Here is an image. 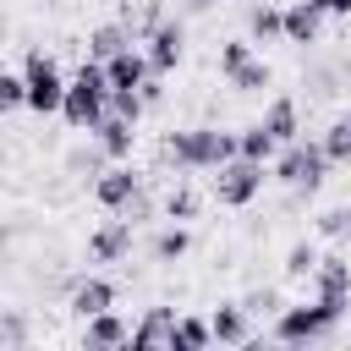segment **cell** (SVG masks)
<instances>
[{
	"mask_svg": "<svg viewBox=\"0 0 351 351\" xmlns=\"http://www.w3.org/2000/svg\"><path fill=\"white\" fill-rule=\"evenodd\" d=\"M241 159H258V165H274L280 159V137L263 126V121H252V126H241Z\"/></svg>",
	"mask_w": 351,
	"mask_h": 351,
	"instance_id": "cb8c5ba5",
	"label": "cell"
},
{
	"mask_svg": "<svg viewBox=\"0 0 351 351\" xmlns=\"http://www.w3.org/2000/svg\"><path fill=\"white\" fill-rule=\"evenodd\" d=\"M22 77H27V110L33 115H60L66 110V77H60V66H55V55H44V49H27V60H22Z\"/></svg>",
	"mask_w": 351,
	"mask_h": 351,
	"instance_id": "5b68a950",
	"label": "cell"
},
{
	"mask_svg": "<svg viewBox=\"0 0 351 351\" xmlns=\"http://www.w3.org/2000/svg\"><path fill=\"white\" fill-rule=\"evenodd\" d=\"M263 126L280 137V148H285V143H296V137H302V110H296V99H291V93L269 99V104H263Z\"/></svg>",
	"mask_w": 351,
	"mask_h": 351,
	"instance_id": "e0dca14e",
	"label": "cell"
},
{
	"mask_svg": "<svg viewBox=\"0 0 351 351\" xmlns=\"http://www.w3.org/2000/svg\"><path fill=\"white\" fill-rule=\"evenodd\" d=\"M329 154H324V137H296V143H285L280 148V159H274V181L280 186H291V192H318L324 181H329Z\"/></svg>",
	"mask_w": 351,
	"mask_h": 351,
	"instance_id": "277c9868",
	"label": "cell"
},
{
	"mask_svg": "<svg viewBox=\"0 0 351 351\" xmlns=\"http://www.w3.org/2000/svg\"><path fill=\"white\" fill-rule=\"evenodd\" d=\"M121 214H126V219H132V225H143V219H148V214H154V197H148V186H143V192H137V197H132V203H126V208H121Z\"/></svg>",
	"mask_w": 351,
	"mask_h": 351,
	"instance_id": "d6a6232c",
	"label": "cell"
},
{
	"mask_svg": "<svg viewBox=\"0 0 351 351\" xmlns=\"http://www.w3.org/2000/svg\"><path fill=\"white\" fill-rule=\"evenodd\" d=\"M132 236H137V225H132L126 214L99 219V225L88 230V263H126V258H132Z\"/></svg>",
	"mask_w": 351,
	"mask_h": 351,
	"instance_id": "ba28073f",
	"label": "cell"
},
{
	"mask_svg": "<svg viewBox=\"0 0 351 351\" xmlns=\"http://www.w3.org/2000/svg\"><path fill=\"white\" fill-rule=\"evenodd\" d=\"M148 252H154V263H165V269H176V263H181V258L192 252V230L170 219V225H165V230L154 236V247H148Z\"/></svg>",
	"mask_w": 351,
	"mask_h": 351,
	"instance_id": "44dd1931",
	"label": "cell"
},
{
	"mask_svg": "<svg viewBox=\"0 0 351 351\" xmlns=\"http://www.w3.org/2000/svg\"><path fill=\"white\" fill-rule=\"evenodd\" d=\"M263 181H269V176H263V165L236 154V159H225V165L214 170L208 192H214V203H219V208H247V203L263 192Z\"/></svg>",
	"mask_w": 351,
	"mask_h": 351,
	"instance_id": "8992f818",
	"label": "cell"
},
{
	"mask_svg": "<svg viewBox=\"0 0 351 351\" xmlns=\"http://www.w3.org/2000/svg\"><path fill=\"white\" fill-rule=\"evenodd\" d=\"M247 38L252 44H285V5H252L247 11Z\"/></svg>",
	"mask_w": 351,
	"mask_h": 351,
	"instance_id": "d6986e66",
	"label": "cell"
},
{
	"mask_svg": "<svg viewBox=\"0 0 351 351\" xmlns=\"http://www.w3.org/2000/svg\"><path fill=\"white\" fill-rule=\"evenodd\" d=\"M313 296L329 302V307H340V313H351V258H346V252H324V258H318V269H313Z\"/></svg>",
	"mask_w": 351,
	"mask_h": 351,
	"instance_id": "9c48e42d",
	"label": "cell"
},
{
	"mask_svg": "<svg viewBox=\"0 0 351 351\" xmlns=\"http://www.w3.org/2000/svg\"><path fill=\"white\" fill-rule=\"evenodd\" d=\"M143 49H148L154 71H159V77H170V71H176V66L186 60V27L165 16V22H159V27H154V33L143 38Z\"/></svg>",
	"mask_w": 351,
	"mask_h": 351,
	"instance_id": "8fae6325",
	"label": "cell"
},
{
	"mask_svg": "<svg viewBox=\"0 0 351 351\" xmlns=\"http://www.w3.org/2000/svg\"><path fill=\"white\" fill-rule=\"evenodd\" d=\"M225 82H230L236 93H263V88L274 82V71H269V60H258V55H252V60H247V66H236Z\"/></svg>",
	"mask_w": 351,
	"mask_h": 351,
	"instance_id": "d4e9b609",
	"label": "cell"
},
{
	"mask_svg": "<svg viewBox=\"0 0 351 351\" xmlns=\"http://www.w3.org/2000/svg\"><path fill=\"white\" fill-rule=\"evenodd\" d=\"M236 154H241V132H219V126H176L165 137V159L176 170H219Z\"/></svg>",
	"mask_w": 351,
	"mask_h": 351,
	"instance_id": "6da1fadb",
	"label": "cell"
},
{
	"mask_svg": "<svg viewBox=\"0 0 351 351\" xmlns=\"http://www.w3.org/2000/svg\"><path fill=\"white\" fill-rule=\"evenodd\" d=\"M176 307H148L137 324H132V351H154V346H165L170 351V335H176Z\"/></svg>",
	"mask_w": 351,
	"mask_h": 351,
	"instance_id": "5bb4252c",
	"label": "cell"
},
{
	"mask_svg": "<svg viewBox=\"0 0 351 351\" xmlns=\"http://www.w3.org/2000/svg\"><path fill=\"white\" fill-rule=\"evenodd\" d=\"M192 5H197V11H208V5H219V0H192Z\"/></svg>",
	"mask_w": 351,
	"mask_h": 351,
	"instance_id": "d590c367",
	"label": "cell"
},
{
	"mask_svg": "<svg viewBox=\"0 0 351 351\" xmlns=\"http://www.w3.org/2000/svg\"><path fill=\"white\" fill-rule=\"evenodd\" d=\"M137 93H143V99H148V110H159V104H165V77H159V71H154V77H148V82H143V88H137Z\"/></svg>",
	"mask_w": 351,
	"mask_h": 351,
	"instance_id": "836d02e7",
	"label": "cell"
},
{
	"mask_svg": "<svg viewBox=\"0 0 351 351\" xmlns=\"http://www.w3.org/2000/svg\"><path fill=\"white\" fill-rule=\"evenodd\" d=\"M318 236H335V241H351V203H335L318 214Z\"/></svg>",
	"mask_w": 351,
	"mask_h": 351,
	"instance_id": "f546056e",
	"label": "cell"
},
{
	"mask_svg": "<svg viewBox=\"0 0 351 351\" xmlns=\"http://www.w3.org/2000/svg\"><path fill=\"white\" fill-rule=\"evenodd\" d=\"M110 115V71H104V60H82L77 66V77H71V88H66V110H60V121L71 126V132H99V121Z\"/></svg>",
	"mask_w": 351,
	"mask_h": 351,
	"instance_id": "3957f363",
	"label": "cell"
},
{
	"mask_svg": "<svg viewBox=\"0 0 351 351\" xmlns=\"http://www.w3.org/2000/svg\"><path fill=\"white\" fill-rule=\"evenodd\" d=\"M115 280H104V274H77L71 285H66V313L71 318H93V313H110L115 307Z\"/></svg>",
	"mask_w": 351,
	"mask_h": 351,
	"instance_id": "30bf717a",
	"label": "cell"
},
{
	"mask_svg": "<svg viewBox=\"0 0 351 351\" xmlns=\"http://www.w3.org/2000/svg\"><path fill=\"white\" fill-rule=\"evenodd\" d=\"M93 137H99V148H104L110 159H132V148H137V121H126V115H104Z\"/></svg>",
	"mask_w": 351,
	"mask_h": 351,
	"instance_id": "ac0fdd59",
	"label": "cell"
},
{
	"mask_svg": "<svg viewBox=\"0 0 351 351\" xmlns=\"http://www.w3.org/2000/svg\"><path fill=\"white\" fill-rule=\"evenodd\" d=\"M0 110H5V115L27 110V77H22V71H0Z\"/></svg>",
	"mask_w": 351,
	"mask_h": 351,
	"instance_id": "83f0119b",
	"label": "cell"
},
{
	"mask_svg": "<svg viewBox=\"0 0 351 351\" xmlns=\"http://www.w3.org/2000/svg\"><path fill=\"white\" fill-rule=\"evenodd\" d=\"M104 71H110V88H143L148 77H154V60H148V49H121V55H110L104 60Z\"/></svg>",
	"mask_w": 351,
	"mask_h": 351,
	"instance_id": "2e32d148",
	"label": "cell"
},
{
	"mask_svg": "<svg viewBox=\"0 0 351 351\" xmlns=\"http://www.w3.org/2000/svg\"><path fill=\"white\" fill-rule=\"evenodd\" d=\"M121 346H132V324H126L115 307L82 318V351H121Z\"/></svg>",
	"mask_w": 351,
	"mask_h": 351,
	"instance_id": "4fadbf2b",
	"label": "cell"
},
{
	"mask_svg": "<svg viewBox=\"0 0 351 351\" xmlns=\"http://www.w3.org/2000/svg\"><path fill=\"white\" fill-rule=\"evenodd\" d=\"M203 214V192L192 186V181H176L170 192H165V219H176V225H192Z\"/></svg>",
	"mask_w": 351,
	"mask_h": 351,
	"instance_id": "603a6c76",
	"label": "cell"
},
{
	"mask_svg": "<svg viewBox=\"0 0 351 351\" xmlns=\"http://www.w3.org/2000/svg\"><path fill=\"white\" fill-rule=\"evenodd\" d=\"M340 324H346V313L318 302V296L313 302H285L274 313V324H269V340L274 346H318V340H335Z\"/></svg>",
	"mask_w": 351,
	"mask_h": 351,
	"instance_id": "7a4b0ae2",
	"label": "cell"
},
{
	"mask_svg": "<svg viewBox=\"0 0 351 351\" xmlns=\"http://www.w3.org/2000/svg\"><path fill=\"white\" fill-rule=\"evenodd\" d=\"M208 346H214V324L197 318V313H181L176 335H170V351H208Z\"/></svg>",
	"mask_w": 351,
	"mask_h": 351,
	"instance_id": "7402d4cb",
	"label": "cell"
},
{
	"mask_svg": "<svg viewBox=\"0 0 351 351\" xmlns=\"http://www.w3.org/2000/svg\"><path fill=\"white\" fill-rule=\"evenodd\" d=\"M252 60V38H225L219 44V55H214V66H219V77H230L236 66H247Z\"/></svg>",
	"mask_w": 351,
	"mask_h": 351,
	"instance_id": "f1b7e54d",
	"label": "cell"
},
{
	"mask_svg": "<svg viewBox=\"0 0 351 351\" xmlns=\"http://www.w3.org/2000/svg\"><path fill=\"white\" fill-rule=\"evenodd\" d=\"M324 16H351V0H313Z\"/></svg>",
	"mask_w": 351,
	"mask_h": 351,
	"instance_id": "e575fe53",
	"label": "cell"
},
{
	"mask_svg": "<svg viewBox=\"0 0 351 351\" xmlns=\"http://www.w3.org/2000/svg\"><path fill=\"white\" fill-rule=\"evenodd\" d=\"M324 154H329L335 165H351V110L324 126Z\"/></svg>",
	"mask_w": 351,
	"mask_h": 351,
	"instance_id": "4316f807",
	"label": "cell"
},
{
	"mask_svg": "<svg viewBox=\"0 0 351 351\" xmlns=\"http://www.w3.org/2000/svg\"><path fill=\"white\" fill-rule=\"evenodd\" d=\"M208 324H214V346H258V335H252V307H247V302H219V307L208 313Z\"/></svg>",
	"mask_w": 351,
	"mask_h": 351,
	"instance_id": "7c38bea8",
	"label": "cell"
},
{
	"mask_svg": "<svg viewBox=\"0 0 351 351\" xmlns=\"http://www.w3.org/2000/svg\"><path fill=\"white\" fill-rule=\"evenodd\" d=\"M318 38H324V11H318L313 0H291V5H285V44L307 49V44H318Z\"/></svg>",
	"mask_w": 351,
	"mask_h": 351,
	"instance_id": "9a60e30c",
	"label": "cell"
},
{
	"mask_svg": "<svg viewBox=\"0 0 351 351\" xmlns=\"http://www.w3.org/2000/svg\"><path fill=\"white\" fill-rule=\"evenodd\" d=\"M132 44H137L132 22H99V27L88 33V55H93V60H110V55H121V49H132Z\"/></svg>",
	"mask_w": 351,
	"mask_h": 351,
	"instance_id": "ffe728a7",
	"label": "cell"
},
{
	"mask_svg": "<svg viewBox=\"0 0 351 351\" xmlns=\"http://www.w3.org/2000/svg\"><path fill=\"white\" fill-rule=\"evenodd\" d=\"M143 186H148V181H143V170H132V159H110V165L93 176V203H99L104 214H121Z\"/></svg>",
	"mask_w": 351,
	"mask_h": 351,
	"instance_id": "52a82bcc",
	"label": "cell"
},
{
	"mask_svg": "<svg viewBox=\"0 0 351 351\" xmlns=\"http://www.w3.org/2000/svg\"><path fill=\"white\" fill-rule=\"evenodd\" d=\"M318 258H324V252H318L313 241H291V247H285V263H280V269H285V280H313Z\"/></svg>",
	"mask_w": 351,
	"mask_h": 351,
	"instance_id": "484cf974",
	"label": "cell"
},
{
	"mask_svg": "<svg viewBox=\"0 0 351 351\" xmlns=\"http://www.w3.org/2000/svg\"><path fill=\"white\" fill-rule=\"evenodd\" d=\"M27 346V324L22 313H0V351H22Z\"/></svg>",
	"mask_w": 351,
	"mask_h": 351,
	"instance_id": "4dcf8cb0",
	"label": "cell"
},
{
	"mask_svg": "<svg viewBox=\"0 0 351 351\" xmlns=\"http://www.w3.org/2000/svg\"><path fill=\"white\" fill-rule=\"evenodd\" d=\"M241 302L252 307V318H274V313L285 307V302H280V291H269V285H258V291H247Z\"/></svg>",
	"mask_w": 351,
	"mask_h": 351,
	"instance_id": "1f68e13d",
	"label": "cell"
}]
</instances>
